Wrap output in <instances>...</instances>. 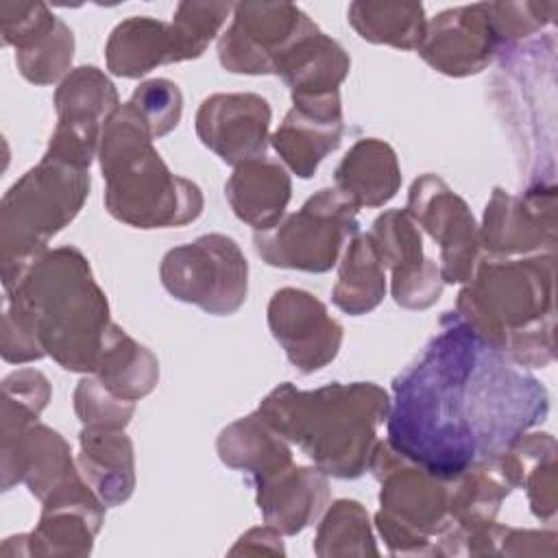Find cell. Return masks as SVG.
<instances>
[{
    "mask_svg": "<svg viewBox=\"0 0 558 558\" xmlns=\"http://www.w3.org/2000/svg\"><path fill=\"white\" fill-rule=\"evenodd\" d=\"M255 486L266 523L283 534H296L310 525L329 499L323 471L294 464L257 480Z\"/></svg>",
    "mask_w": 558,
    "mask_h": 558,
    "instance_id": "cell-19",
    "label": "cell"
},
{
    "mask_svg": "<svg viewBox=\"0 0 558 558\" xmlns=\"http://www.w3.org/2000/svg\"><path fill=\"white\" fill-rule=\"evenodd\" d=\"M495 460L510 486L527 488L532 512L551 521L556 512V440L551 434H521Z\"/></svg>",
    "mask_w": 558,
    "mask_h": 558,
    "instance_id": "cell-25",
    "label": "cell"
},
{
    "mask_svg": "<svg viewBox=\"0 0 558 558\" xmlns=\"http://www.w3.org/2000/svg\"><path fill=\"white\" fill-rule=\"evenodd\" d=\"M453 314L517 364L545 366L554 360V253L480 262Z\"/></svg>",
    "mask_w": 558,
    "mask_h": 558,
    "instance_id": "cell-3",
    "label": "cell"
},
{
    "mask_svg": "<svg viewBox=\"0 0 558 558\" xmlns=\"http://www.w3.org/2000/svg\"><path fill=\"white\" fill-rule=\"evenodd\" d=\"M312 24L288 2H238L231 26L218 39V59L229 72L275 74L279 54Z\"/></svg>",
    "mask_w": 558,
    "mask_h": 558,
    "instance_id": "cell-11",
    "label": "cell"
},
{
    "mask_svg": "<svg viewBox=\"0 0 558 558\" xmlns=\"http://www.w3.org/2000/svg\"><path fill=\"white\" fill-rule=\"evenodd\" d=\"M89 170L52 155L31 168L2 198V279L4 288L46 253L48 240L83 207Z\"/></svg>",
    "mask_w": 558,
    "mask_h": 558,
    "instance_id": "cell-6",
    "label": "cell"
},
{
    "mask_svg": "<svg viewBox=\"0 0 558 558\" xmlns=\"http://www.w3.org/2000/svg\"><path fill=\"white\" fill-rule=\"evenodd\" d=\"M368 466L381 482L377 527L392 551H410V545L421 551L418 545L427 543L429 534L449 530L451 493L442 486L445 480L418 464H403V456L388 442L375 445Z\"/></svg>",
    "mask_w": 558,
    "mask_h": 558,
    "instance_id": "cell-7",
    "label": "cell"
},
{
    "mask_svg": "<svg viewBox=\"0 0 558 558\" xmlns=\"http://www.w3.org/2000/svg\"><path fill=\"white\" fill-rule=\"evenodd\" d=\"M290 190L288 172L266 155L235 166L225 185L233 214L255 231H268L279 225Z\"/></svg>",
    "mask_w": 558,
    "mask_h": 558,
    "instance_id": "cell-22",
    "label": "cell"
},
{
    "mask_svg": "<svg viewBox=\"0 0 558 558\" xmlns=\"http://www.w3.org/2000/svg\"><path fill=\"white\" fill-rule=\"evenodd\" d=\"M336 190L355 207H379L388 203L399 185L401 172L395 150L381 140H360L333 172Z\"/></svg>",
    "mask_w": 558,
    "mask_h": 558,
    "instance_id": "cell-24",
    "label": "cell"
},
{
    "mask_svg": "<svg viewBox=\"0 0 558 558\" xmlns=\"http://www.w3.org/2000/svg\"><path fill=\"white\" fill-rule=\"evenodd\" d=\"M78 466L105 506L126 501L135 488L133 445L120 429L85 427L81 432Z\"/></svg>",
    "mask_w": 558,
    "mask_h": 558,
    "instance_id": "cell-23",
    "label": "cell"
},
{
    "mask_svg": "<svg viewBox=\"0 0 558 558\" xmlns=\"http://www.w3.org/2000/svg\"><path fill=\"white\" fill-rule=\"evenodd\" d=\"M294 107L283 118L281 126L270 137L277 155L288 168L307 179L318 163L338 148L342 137L340 94L292 96Z\"/></svg>",
    "mask_w": 558,
    "mask_h": 558,
    "instance_id": "cell-18",
    "label": "cell"
},
{
    "mask_svg": "<svg viewBox=\"0 0 558 558\" xmlns=\"http://www.w3.org/2000/svg\"><path fill=\"white\" fill-rule=\"evenodd\" d=\"M554 187L530 190L523 196L495 187L484 211L482 242L493 255H519L556 242Z\"/></svg>",
    "mask_w": 558,
    "mask_h": 558,
    "instance_id": "cell-17",
    "label": "cell"
},
{
    "mask_svg": "<svg viewBox=\"0 0 558 558\" xmlns=\"http://www.w3.org/2000/svg\"><path fill=\"white\" fill-rule=\"evenodd\" d=\"M349 65L344 48L312 24L279 54L275 74L288 83L292 96H323L338 92Z\"/></svg>",
    "mask_w": 558,
    "mask_h": 558,
    "instance_id": "cell-20",
    "label": "cell"
},
{
    "mask_svg": "<svg viewBox=\"0 0 558 558\" xmlns=\"http://www.w3.org/2000/svg\"><path fill=\"white\" fill-rule=\"evenodd\" d=\"M74 408L85 427L122 429L135 410V401L111 395L98 379H83L74 390Z\"/></svg>",
    "mask_w": 558,
    "mask_h": 558,
    "instance_id": "cell-34",
    "label": "cell"
},
{
    "mask_svg": "<svg viewBox=\"0 0 558 558\" xmlns=\"http://www.w3.org/2000/svg\"><path fill=\"white\" fill-rule=\"evenodd\" d=\"M268 325L288 360L303 373L331 362L342 342V327L327 307L305 290H277L268 305Z\"/></svg>",
    "mask_w": 558,
    "mask_h": 558,
    "instance_id": "cell-14",
    "label": "cell"
},
{
    "mask_svg": "<svg viewBox=\"0 0 558 558\" xmlns=\"http://www.w3.org/2000/svg\"><path fill=\"white\" fill-rule=\"evenodd\" d=\"M159 275L174 299L194 303L214 316L233 314L246 299V257L235 240L220 233L170 248L161 259Z\"/></svg>",
    "mask_w": 558,
    "mask_h": 558,
    "instance_id": "cell-9",
    "label": "cell"
},
{
    "mask_svg": "<svg viewBox=\"0 0 558 558\" xmlns=\"http://www.w3.org/2000/svg\"><path fill=\"white\" fill-rule=\"evenodd\" d=\"M105 57L107 68L124 78H137L161 63L185 61L172 22L148 15H133L120 22L109 35Z\"/></svg>",
    "mask_w": 558,
    "mask_h": 558,
    "instance_id": "cell-21",
    "label": "cell"
},
{
    "mask_svg": "<svg viewBox=\"0 0 558 558\" xmlns=\"http://www.w3.org/2000/svg\"><path fill=\"white\" fill-rule=\"evenodd\" d=\"M94 375L111 395L137 401L155 388L159 364L146 347L137 344L124 333V329L111 323Z\"/></svg>",
    "mask_w": 558,
    "mask_h": 558,
    "instance_id": "cell-27",
    "label": "cell"
},
{
    "mask_svg": "<svg viewBox=\"0 0 558 558\" xmlns=\"http://www.w3.org/2000/svg\"><path fill=\"white\" fill-rule=\"evenodd\" d=\"M405 211L438 242L442 283L469 281L480 262V238L466 203L438 177L423 174L410 187Z\"/></svg>",
    "mask_w": 558,
    "mask_h": 558,
    "instance_id": "cell-12",
    "label": "cell"
},
{
    "mask_svg": "<svg viewBox=\"0 0 558 558\" xmlns=\"http://www.w3.org/2000/svg\"><path fill=\"white\" fill-rule=\"evenodd\" d=\"M74 37L63 20L41 35L35 44L15 52V61L24 78L37 85H48L57 81L72 63Z\"/></svg>",
    "mask_w": 558,
    "mask_h": 558,
    "instance_id": "cell-30",
    "label": "cell"
},
{
    "mask_svg": "<svg viewBox=\"0 0 558 558\" xmlns=\"http://www.w3.org/2000/svg\"><path fill=\"white\" fill-rule=\"evenodd\" d=\"M349 22L362 39L418 50L427 20L421 2H351Z\"/></svg>",
    "mask_w": 558,
    "mask_h": 558,
    "instance_id": "cell-29",
    "label": "cell"
},
{
    "mask_svg": "<svg viewBox=\"0 0 558 558\" xmlns=\"http://www.w3.org/2000/svg\"><path fill=\"white\" fill-rule=\"evenodd\" d=\"M129 105L140 113V118L146 122L155 140V137H163L179 124L183 96L177 83L168 78H150L137 85Z\"/></svg>",
    "mask_w": 558,
    "mask_h": 558,
    "instance_id": "cell-32",
    "label": "cell"
},
{
    "mask_svg": "<svg viewBox=\"0 0 558 558\" xmlns=\"http://www.w3.org/2000/svg\"><path fill=\"white\" fill-rule=\"evenodd\" d=\"M231 11L233 4L229 2H179L172 15V26L183 46L185 61L205 52Z\"/></svg>",
    "mask_w": 558,
    "mask_h": 558,
    "instance_id": "cell-31",
    "label": "cell"
},
{
    "mask_svg": "<svg viewBox=\"0 0 558 558\" xmlns=\"http://www.w3.org/2000/svg\"><path fill=\"white\" fill-rule=\"evenodd\" d=\"M390 412L388 395L375 384H329L296 390L277 386L257 414L283 438L296 442L318 471L333 477H360L375 447V429Z\"/></svg>",
    "mask_w": 558,
    "mask_h": 558,
    "instance_id": "cell-4",
    "label": "cell"
},
{
    "mask_svg": "<svg viewBox=\"0 0 558 558\" xmlns=\"http://www.w3.org/2000/svg\"><path fill=\"white\" fill-rule=\"evenodd\" d=\"M107 211L137 229L181 227L203 211L196 183L168 170L153 148V135L126 102L105 124L98 146Z\"/></svg>",
    "mask_w": 558,
    "mask_h": 558,
    "instance_id": "cell-5",
    "label": "cell"
},
{
    "mask_svg": "<svg viewBox=\"0 0 558 558\" xmlns=\"http://www.w3.org/2000/svg\"><path fill=\"white\" fill-rule=\"evenodd\" d=\"M316 541H318L316 554H320V556L333 554L336 545L344 543V541L360 543L364 547V551L377 554V549L371 543L373 536L368 530L366 510L357 501H349V499H340L331 506V510L327 512V517L318 530Z\"/></svg>",
    "mask_w": 558,
    "mask_h": 558,
    "instance_id": "cell-33",
    "label": "cell"
},
{
    "mask_svg": "<svg viewBox=\"0 0 558 558\" xmlns=\"http://www.w3.org/2000/svg\"><path fill=\"white\" fill-rule=\"evenodd\" d=\"M355 214L357 209L336 187L320 190L283 222L255 231V251L277 268L325 272L338 262L344 242L357 235Z\"/></svg>",
    "mask_w": 558,
    "mask_h": 558,
    "instance_id": "cell-8",
    "label": "cell"
},
{
    "mask_svg": "<svg viewBox=\"0 0 558 558\" xmlns=\"http://www.w3.org/2000/svg\"><path fill=\"white\" fill-rule=\"evenodd\" d=\"M54 105L57 126L46 153L89 170L105 124L120 107L113 83L94 65L76 68L59 85Z\"/></svg>",
    "mask_w": 558,
    "mask_h": 558,
    "instance_id": "cell-10",
    "label": "cell"
},
{
    "mask_svg": "<svg viewBox=\"0 0 558 558\" xmlns=\"http://www.w3.org/2000/svg\"><path fill=\"white\" fill-rule=\"evenodd\" d=\"M371 238L384 266L392 270V296L408 310H425L438 301L442 290L440 268L423 255L416 222L403 209L381 214L373 222Z\"/></svg>",
    "mask_w": 558,
    "mask_h": 558,
    "instance_id": "cell-15",
    "label": "cell"
},
{
    "mask_svg": "<svg viewBox=\"0 0 558 558\" xmlns=\"http://www.w3.org/2000/svg\"><path fill=\"white\" fill-rule=\"evenodd\" d=\"M270 107L257 94H214L196 113V133L225 163L240 166L264 157Z\"/></svg>",
    "mask_w": 558,
    "mask_h": 558,
    "instance_id": "cell-16",
    "label": "cell"
},
{
    "mask_svg": "<svg viewBox=\"0 0 558 558\" xmlns=\"http://www.w3.org/2000/svg\"><path fill=\"white\" fill-rule=\"evenodd\" d=\"M386 292L384 262L371 233H357L349 240L344 251L338 283L333 288V303L347 314H364L379 305Z\"/></svg>",
    "mask_w": 558,
    "mask_h": 558,
    "instance_id": "cell-28",
    "label": "cell"
},
{
    "mask_svg": "<svg viewBox=\"0 0 558 558\" xmlns=\"http://www.w3.org/2000/svg\"><path fill=\"white\" fill-rule=\"evenodd\" d=\"M218 453L227 466L248 473L251 482L292 464V453L283 442V436H279L257 412L222 429Z\"/></svg>",
    "mask_w": 558,
    "mask_h": 558,
    "instance_id": "cell-26",
    "label": "cell"
},
{
    "mask_svg": "<svg viewBox=\"0 0 558 558\" xmlns=\"http://www.w3.org/2000/svg\"><path fill=\"white\" fill-rule=\"evenodd\" d=\"M392 390L388 445L440 480L497 458L549 410L545 388L453 312Z\"/></svg>",
    "mask_w": 558,
    "mask_h": 558,
    "instance_id": "cell-1",
    "label": "cell"
},
{
    "mask_svg": "<svg viewBox=\"0 0 558 558\" xmlns=\"http://www.w3.org/2000/svg\"><path fill=\"white\" fill-rule=\"evenodd\" d=\"M4 290V360L50 355L68 371L94 373L111 320L107 296L78 248L39 255Z\"/></svg>",
    "mask_w": 558,
    "mask_h": 558,
    "instance_id": "cell-2",
    "label": "cell"
},
{
    "mask_svg": "<svg viewBox=\"0 0 558 558\" xmlns=\"http://www.w3.org/2000/svg\"><path fill=\"white\" fill-rule=\"evenodd\" d=\"M499 50L501 41L490 22L488 2L438 13L427 24L418 46V54L449 76H466L484 70Z\"/></svg>",
    "mask_w": 558,
    "mask_h": 558,
    "instance_id": "cell-13",
    "label": "cell"
}]
</instances>
